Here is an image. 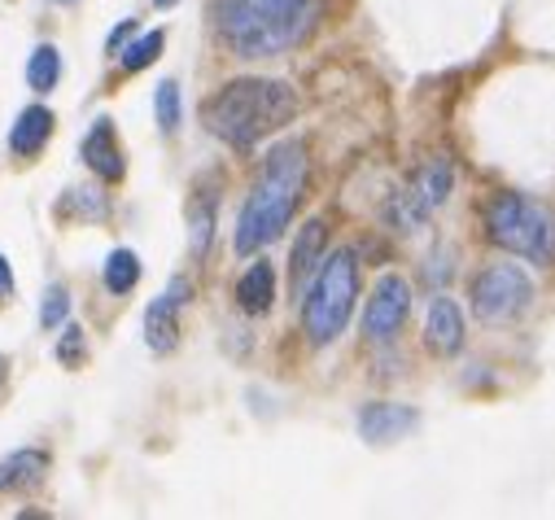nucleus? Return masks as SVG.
Returning a JSON list of instances; mask_svg holds the SVG:
<instances>
[{"label":"nucleus","instance_id":"obj_16","mask_svg":"<svg viewBox=\"0 0 555 520\" xmlns=\"http://www.w3.org/2000/svg\"><path fill=\"white\" fill-rule=\"evenodd\" d=\"M236 302L245 315H267L275 302V272L271 263H249L245 276L236 281Z\"/></svg>","mask_w":555,"mask_h":520},{"label":"nucleus","instance_id":"obj_19","mask_svg":"<svg viewBox=\"0 0 555 520\" xmlns=\"http://www.w3.org/2000/svg\"><path fill=\"white\" fill-rule=\"evenodd\" d=\"M163 44H167V36H163V31H145L141 40H131L127 49H118L122 70H127V75H135V70L154 66V62H158V53H163Z\"/></svg>","mask_w":555,"mask_h":520},{"label":"nucleus","instance_id":"obj_1","mask_svg":"<svg viewBox=\"0 0 555 520\" xmlns=\"http://www.w3.org/2000/svg\"><path fill=\"white\" fill-rule=\"evenodd\" d=\"M315 0H210L215 36L236 57H281L315 27Z\"/></svg>","mask_w":555,"mask_h":520},{"label":"nucleus","instance_id":"obj_5","mask_svg":"<svg viewBox=\"0 0 555 520\" xmlns=\"http://www.w3.org/2000/svg\"><path fill=\"white\" fill-rule=\"evenodd\" d=\"M486 236L507 249L520 253L533 268H551L555 263V214L520 193H499L486 210Z\"/></svg>","mask_w":555,"mask_h":520},{"label":"nucleus","instance_id":"obj_18","mask_svg":"<svg viewBox=\"0 0 555 520\" xmlns=\"http://www.w3.org/2000/svg\"><path fill=\"white\" fill-rule=\"evenodd\" d=\"M57 79H62V53H57L53 44H40V49L31 53V62H27V83H31L36 92H53Z\"/></svg>","mask_w":555,"mask_h":520},{"label":"nucleus","instance_id":"obj_11","mask_svg":"<svg viewBox=\"0 0 555 520\" xmlns=\"http://www.w3.org/2000/svg\"><path fill=\"white\" fill-rule=\"evenodd\" d=\"M425 346L442 359L460 354L464 350V311L455 307V298H438L429 307V320H425Z\"/></svg>","mask_w":555,"mask_h":520},{"label":"nucleus","instance_id":"obj_8","mask_svg":"<svg viewBox=\"0 0 555 520\" xmlns=\"http://www.w3.org/2000/svg\"><path fill=\"white\" fill-rule=\"evenodd\" d=\"M406 315H411V285L389 272V276L376 281V289H372V298H367L363 337L376 341V346H385V341H393V337L402 333Z\"/></svg>","mask_w":555,"mask_h":520},{"label":"nucleus","instance_id":"obj_9","mask_svg":"<svg viewBox=\"0 0 555 520\" xmlns=\"http://www.w3.org/2000/svg\"><path fill=\"white\" fill-rule=\"evenodd\" d=\"M189 294H193V285L184 276H176L167 285V294H158L150 302V311H145V341H150L154 354L176 350V341H180V311L189 307Z\"/></svg>","mask_w":555,"mask_h":520},{"label":"nucleus","instance_id":"obj_12","mask_svg":"<svg viewBox=\"0 0 555 520\" xmlns=\"http://www.w3.org/2000/svg\"><path fill=\"white\" fill-rule=\"evenodd\" d=\"M83 162L101 176V180H122V171H127V162H122V150H118V136H114V122L109 118H96L92 122V132L83 136Z\"/></svg>","mask_w":555,"mask_h":520},{"label":"nucleus","instance_id":"obj_10","mask_svg":"<svg viewBox=\"0 0 555 520\" xmlns=\"http://www.w3.org/2000/svg\"><path fill=\"white\" fill-rule=\"evenodd\" d=\"M415 425H421V412L402 407V403H367V407L359 412V433H363L372 446H389V442L406 438Z\"/></svg>","mask_w":555,"mask_h":520},{"label":"nucleus","instance_id":"obj_26","mask_svg":"<svg viewBox=\"0 0 555 520\" xmlns=\"http://www.w3.org/2000/svg\"><path fill=\"white\" fill-rule=\"evenodd\" d=\"M154 5H158V10H171V5H176V0H154Z\"/></svg>","mask_w":555,"mask_h":520},{"label":"nucleus","instance_id":"obj_13","mask_svg":"<svg viewBox=\"0 0 555 520\" xmlns=\"http://www.w3.org/2000/svg\"><path fill=\"white\" fill-rule=\"evenodd\" d=\"M49 136H53V109H49V105H31V109H23L18 122H14L10 150H14L18 158H36V154L49 145Z\"/></svg>","mask_w":555,"mask_h":520},{"label":"nucleus","instance_id":"obj_21","mask_svg":"<svg viewBox=\"0 0 555 520\" xmlns=\"http://www.w3.org/2000/svg\"><path fill=\"white\" fill-rule=\"evenodd\" d=\"M154 109H158V127L171 136L180 127V83L176 79H163L158 83V96H154Z\"/></svg>","mask_w":555,"mask_h":520},{"label":"nucleus","instance_id":"obj_2","mask_svg":"<svg viewBox=\"0 0 555 520\" xmlns=\"http://www.w3.org/2000/svg\"><path fill=\"white\" fill-rule=\"evenodd\" d=\"M294 114H298V92L285 79H254V75L223 83L202 105L206 132L241 154L267 141L271 132H281L285 122H294Z\"/></svg>","mask_w":555,"mask_h":520},{"label":"nucleus","instance_id":"obj_15","mask_svg":"<svg viewBox=\"0 0 555 520\" xmlns=\"http://www.w3.org/2000/svg\"><path fill=\"white\" fill-rule=\"evenodd\" d=\"M324 240H328V223H324V219H307V227L298 232L294 253H289V276H294V289H302V285H307V276L320 268V258H324Z\"/></svg>","mask_w":555,"mask_h":520},{"label":"nucleus","instance_id":"obj_4","mask_svg":"<svg viewBox=\"0 0 555 520\" xmlns=\"http://www.w3.org/2000/svg\"><path fill=\"white\" fill-rule=\"evenodd\" d=\"M354 298H359V263H354V249H337L328 258H320L315 281L307 289L302 302V328L311 337V346H333L350 315H354Z\"/></svg>","mask_w":555,"mask_h":520},{"label":"nucleus","instance_id":"obj_27","mask_svg":"<svg viewBox=\"0 0 555 520\" xmlns=\"http://www.w3.org/2000/svg\"><path fill=\"white\" fill-rule=\"evenodd\" d=\"M0 376H5V354H0Z\"/></svg>","mask_w":555,"mask_h":520},{"label":"nucleus","instance_id":"obj_23","mask_svg":"<svg viewBox=\"0 0 555 520\" xmlns=\"http://www.w3.org/2000/svg\"><path fill=\"white\" fill-rule=\"evenodd\" d=\"M57 359H62V367H79L83 363V328H66L62 333V341H57Z\"/></svg>","mask_w":555,"mask_h":520},{"label":"nucleus","instance_id":"obj_22","mask_svg":"<svg viewBox=\"0 0 555 520\" xmlns=\"http://www.w3.org/2000/svg\"><path fill=\"white\" fill-rule=\"evenodd\" d=\"M66 315H70V294H66L62 285H53V289L44 294L40 324H44V328H62V324H66Z\"/></svg>","mask_w":555,"mask_h":520},{"label":"nucleus","instance_id":"obj_6","mask_svg":"<svg viewBox=\"0 0 555 520\" xmlns=\"http://www.w3.org/2000/svg\"><path fill=\"white\" fill-rule=\"evenodd\" d=\"M451 188H455L451 162H447V158H429L421 171L411 176V184H406L402 193H393V202H389V223H393L398 232H415L434 210L447 206Z\"/></svg>","mask_w":555,"mask_h":520},{"label":"nucleus","instance_id":"obj_24","mask_svg":"<svg viewBox=\"0 0 555 520\" xmlns=\"http://www.w3.org/2000/svg\"><path fill=\"white\" fill-rule=\"evenodd\" d=\"M5 298H14V272L5 263V253H0V302H5Z\"/></svg>","mask_w":555,"mask_h":520},{"label":"nucleus","instance_id":"obj_7","mask_svg":"<svg viewBox=\"0 0 555 520\" xmlns=\"http://www.w3.org/2000/svg\"><path fill=\"white\" fill-rule=\"evenodd\" d=\"M529 302H533V281L512 263H494L473 281V315L481 324H507L525 315Z\"/></svg>","mask_w":555,"mask_h":520},{"label":"nucleus","instance_id":"obj_17","mask_svg":"<svg viewBox=\"0 0 555 520\" xmlns=\"http://www.w3.org/2000/svg\"><path fill=\"white\" fill-rule=\"evenodd\" d=\"M101 281H105V289L109 294H131L135 289V281H141V258H135V249H114L109 258H105V272H101Z\"/></svg>","mask_w":555,"mask_h":520},{"label":"nucleus","instance_id":"obj_28","mask_svg":"<svg viewBox=\"0 0 555 520\" xmlns=\"http://www.w3.org/2000/svg\"><path fill=\"white\" fill-rule=\"evenodd\" d=\"M62 5H75V0H62Z\"/></svg>","mask_w":555,"mask_h":520},{"label":"nucleus","instance_id":"obj_14","mask_svg":"<svg viewBox=\"0 0 555 520\" xmlns=\"http://www.w3.org/2000/svg\"><path fill=\"white\" fill-rule=\"evenodd\" d=\"M49 472V455L40 446H27V451H14L0 459V494H14V490H27V485H40Z\"/></svg>","mask_w":555,"mask_h":520},{"label":"nucleus","instance_id":"obj_20","mask_svg":"<svg viewBox=\"0 0 555 520\" xmlns=\"http://www.w3.org/2000/svg\"><path fill=\"white\" fill-rule=\"evenodd\" d=\"M210 236H215V202H193V214H189V245H193L197 258L210 249Z\"/></svg>","mask_w":555,"mask_h":520},{"label":"nucleus","instance_id":"obj_3","mask_svg":"<svg viewBox=\"0 0 555 520\" xmlns=\"http://www.w3.org/2000/svg\"><path fill=\"white\" fill-rule=\"evenodd\" d=\"M302 188H307V145L302 141H289V145H275L262 162V176L254 180L245 206H241V219H236V253H258L267 249L275 236H285L298 202H302Z\"/></svg>","mask_w":555,"mask_h":520},{"label":"nucleus","instance_id":"obj_25","mask_svg":"<svg viewBox=\"0 0 555 520\" xmlns=\"http://www.w3.org/2000/svg\"><path fill=\"white\" fill-rule=\"evenodd\" d=\"M127 36H135V23H131V18H127V23H122V27H118V31H114V36H109V53H118V49H122V40H127Z\"/></svg>","mask_w":555,"mask_h":520}]
</instances>
